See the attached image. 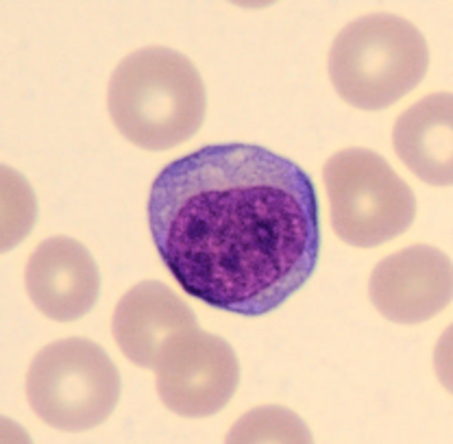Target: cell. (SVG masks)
I'll list each match as a JSON object with an SVG mask.
<instances>
[{
    "mask_svg": "<svg viewBox=\"0 0 453 444\" xmlns=\"http://www.w3.org/2000/svg\"><path fill=\"white\" fill-rule=\"evenodd\" d=\"M146 216L179 286L231 314L277 310L319 264L310 174L257 144H210L170 162L150 186Z\"/></svg>",
    "mask_w": 453,
    "mask_h": 444,
    "instance_id": "1",
    "label": "cell"
},
{
    "mask_svg": "<svg viewBox=\"0 0 453 444\" xmlns=\"http://www.w3.org/2000/svg\"><path fill=\"white\" fill-rule=\"evenodd\" d=\"M107 110L122 138L144 150H168L201 129L205 83L186 55L149 46L127 55L113 70Z\"/></svg>",
    "mask_w": 453,
    "mask_h": 444,
    "instance_id": "2",
    "label": "cell"
},
{
    "mask_svg": "<svg viewBox=\"0 0 453 444\" xmlns=\"http://www.w3.org/2000/svg\"><path fill=\"white\" fill-rule=\"evenodd\" d=\"M427 68L423 33L395 13H368L349 22L329 50L334 89L365 111L395 105L423 81Z\"/></svg>",
    "mask_w": 453,
    "mask_h": 444,
    "instance_id": "3",
    "label": "cell"
},
{
    "mask_svg": "<svg viewBox=\"0 0 453 444\" xmlns=\"http://www.w3.org/2000/svg\"><path fill=\"white\" fill-rule=\"evenodd\" d=\"M27 401L35 417L59 432L81 433L105 423L122 381L105 348L85 338L46 344L27 372Z\"/></svg>",
    "mask_w": 453,
    "mask_h": 444,
    "instance_id": "4",
    "label": "cell"
},
{
    "mask_svg": "<svg viewBox=\"0 0 453 444\" xmlns=\"http://www.w3.org/2000/svg\"><path fill=\"white\" fill-rule=\"evenodd\" d=\"M334 231L344 244L372 249L405 233L417 218V198L381 155L344 149L325 162Z\"/></svg>",
    "mask_w": 453,
    "mask_h": 444,
    "instance_id": "5",
    "label": "cell"
},
{
    "mask_svg": "<svg viewBox=\"0 0 453 444\" xmlns=\"http://www.w3.org/2000/svg\"><path fill=\"white\" fill-rule=\"evenodd\" d=\"M157 394L170 412L183 418L219 414L240 384V362L220 335L190 329L164 347L157 366Z\"/></svg>",
    "mask_w": 453,
    "mask_h": 444,
    "instance_id": "6",
    "label": "cell"
},
{
    "mask_svg": "<svg viewBox=\"0 0 453 444\" xmlns=\"http://www.w3.org/2000/svg\"><path fill=\"white\" fill-rule=\"evenodd\" d=\"M368 295L384 318L425 323L453 301V262L427 244L401 249L372 268Z\"/></svg>",
    "mask_w": 453,
    "mask_h": 444,
    "instance_id": "7",
    "label": "cell"
},
{
    "mask_svg": "<svg viewBox=\"0 0 453 444\" xmlns=\"http://www.w3.org/2000/svg\"><path fill=\"white\" fill-rule=\"evenodd\" d=\"M25 287L42 314L57 323H70L94 310L101 295V272L81 242L57 235L31 253Z\"/></svg>",
    "mask_w": 453,
    "mask_h": 444,
    "instance_id": "8",
    "label": "cell"
},
{
    "mask_svg": "<svg viewBox=\"0 0 453 444\" xmlns=\"http://www.w3.org/2000/svg\"><path fill=\"white\" fill-rule=\"evenodd\" d=\"M196 327L190 305L162 281L135 283L118 301L111 318V333L122 356L149 371H155L174 335Z\"/></svg>",
    "mask_w": 453,
    "mask_h": 444,
    "instance_id": "9",
    "label": "cell"
},
{
    "mask_svg": "<svg viewBox=\"0 0 453 444\" xmlns=\"http://www.w3.org/2000/svg\"><path fill=\"white\" fill-rule=\"evenodd\" d=\"M393 146L414 177L436 188L453 183V94L434 92L408 107L393 126Z\"/></svg>",
    "mask_w": 453,
    "mask_h": 444,
    "instance_id": "10",
    "label": "cell"
},
{
    "mask_svg": "<svg viewBox=\"0 0 453 444\" xmlns=\"http://www.w3.org/2000/svg\"><path fill=\"white\" fill-rule=\"evenodd\" d=\"M305 423L280 405L255 408L231 427L226 442H310Z\"/></svg>",
    "mask_w": 453,
    "mask_h": 444,
    "instance_id": "11",
    "label": "cell"
},
{
    "mask_svg": "<svg viewBox=\"0 0 453 444\" xmlns=\"http://www.w3.org/2000/svg\"><path fill=\"white\" fill-rule=\"evenodd\" d=\"M449 338H451V329L442 335V342H441V348L436 351V371L438 375H441V379L445 377V366H447V372H449L451 377V347H449Z\"/></svg>",
    "mask_w": 453,
    "mask_h": 444,
    "instance_id": "12",
    "label": "cell"
}]
</instances>
